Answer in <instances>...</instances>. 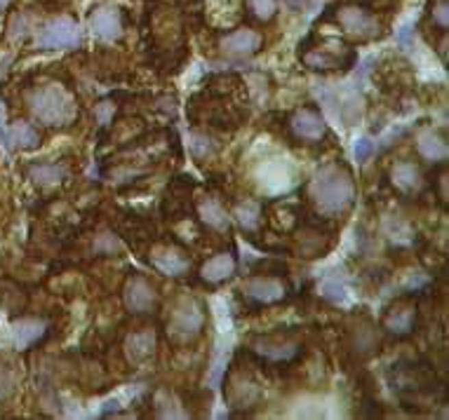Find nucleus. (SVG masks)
<instances>
[{
	"label": "nucleus",
	"instance_id": "1",
	"mask_svg": "<svg viewBox=\"0 0 449 420\" xmlns=\"http://www.w3.org/2000/svg\"><path fill=\"white\" fill-rule=\"evenodd\" d=\"M311 197L322 214H341L353 204L355 188L346 169L330 164L320 169L311 184Z\"/></svg>",
	"mask_w": 449,
	"mask_h": 420
},
{
	"label": "nucleus",
	"instance_id": "2",
	"mask_svg": "<svg viewBox=\"0 0 449 420\" xmlns=\"http://www.w3.org/2000/svg\"><path fill=\"white\" fill-rule=\"evenodd\" d=\"M29 106L36 118L47 127H64L75 115L73 97L62 85H47L36 90L29 97Z\"/></svg>",
	"mask_w": 449,
	"mask_h": 420
},
{
	"label": "nucleus",
	"instance_id": "3",
	"mask_svg": "<svg viewBox=\"0 0 449 420\" xmlns=\"http://www.w3.org/2000/svg\"><path fill=\"white\" fill-rule=\"evenodd\" d=\"M202 324H205V314L198 306L195 298H179L172 308V317H169V336L177 341H191L200 334Z\"/></svg>",
	"mask_w": 449,
	"mask_h": 420
},
{
	"label": "nucleus",
	"instance_id": "4",
	"mask_svg": "<svg viewBox=\"0 0 449 420\" xmlns=\"http://www.w3.org/2000/svg\"><path fill=\"white\" fill-rule=\"evenodd\" d=\"M38 45L43 49H73L80 45V29L69 16H54L38 33Z\"/></svg>",
	"mask_w": 449,
	"mask_h": 420
},
{
	"label": "nucleus",
	"instance_id": "5",
	"mask_svg": "<svg viewBox=\"0 0 449 420\" xmlns=\"http://www.w3.org/2000/svg\"><path fill=\"white\" fill-rule=\"evenodd\" d=\"M252 350L268 362H292L299 355V343L289 336H254L252 338Z\"/></svg>",
	"mask_w": 449,
	"mask_h": 420
},
{
	"label": "nucleus",
	"instance_id": "6",
	"mask_svg": "<svg viewBox=\"0 0 449 420\" xmlns=\"http://www.w3.org/2000/svg\"><path fill=\"white\" fill-rule=\"evenodd\" d=\"M289 294L287 284L278 277H252L245 284V296L252 298L259 306H273V303L284 301Z\"/></svg>",
	"mask_w": 449,
	"mask_h": 420
},
{
	"label": "nucleus",
	"instance_id": "7",
	"mask_svg": "<svg viewBox=\"0 0 449 420\" xmlns=\"http://www.w3.org/2000/svg\"><path fill=\"white\" fill-rule=\"evenodd\" d=\"M388 380H391L393 390L404 395V392H416V390H426L424 385H428V375L421 367L416 364H407V362H400L396 367L391 369L388 373Z\"/></svg>",
	"mask_w": 449,
	"mask_h": 420
},
{
	"label": "nucleus",
	"instance_id": "8",
	"mask_svg": "<svg viewBox=\"0 0 449 420\" xmlns=\"http://www.w3.org/2000/svg\"><path fill=\"white\" fill-rule=\"evenodd\" d=\"M337 101H339V120L346 127L358 125L360 118H363V97H360L358 87L339 85Z\"/></svg>",
	"mask_w": 449,
	"mask_h": 420
},
{
	"label": "nucleus",
	"instance_id": "9",
	"mask_svg": "<svg viewBox=\"0 0 449 420\" xmlns=\"http://www.w3.org/2000/svg\"><path fill=\"white\" fill-rule=\"evenodd\" d=\"M343 52L346 47L337 40H330L327 47H320V49H313L304 57V64L313 71H337L343 66Z\"/></svg>",
	"mask_w": 449,
	"mask_h": 420
},
{
	"label": "nucleus",
	"instance_id": "10",
	"mask_svg": "<svg viewBox=\"0 0 449 420\" xmlns=\"http://www.w3.org/2000/svg\"><path fill=\"white\" fill-rule=\"evenodd\" d=\"M292 132L299 136L301 141H320L325 136V123L322 118L311 108H299L297 113L292 115Z\"/></svg>",
	"mask_w": 449,
	"mask_h": 420
},
{
	"label": "nucleus",
	"instance_id": "11",
	"mask_svg": "<svg viewBox=\"0 0 449 420\" xmlns=\"http://www.w3.org/2000/svg\"><path fill=\"white\" fill-rule=\"evenodd\" d=\"M125 306L132 312H149L156 306V289L144 277H132L125 286Z\"/></svg>",
	"mask_w": 449,
	"mask_h": 420
},
{
	"label": "nucleus",
	"instance_id": "12",
	"mask_svg": "<svg viewBox=\"0 0 449 420\" xmlns=\"http://www.w3.org/2000/svg\"><path fill=\"white\" fill-rule=\"evenodd\" d=\"M151 263L167 277H182V275L189 273L186 256L179 249H172V247H156L151 254Z\"/></svg>",
	"mask_w": 449,
	"mask_h": 420
},
{
	"label": "nucleus",
	"instance_id": "13",
	"mask_svg": "<svg viewBox=\"0 0 449 420\" xmlns=\"http://www.w3.org/2000/svg\"><path fill=\"white\" fill-rule=\"evenodd\" d=\"M261 45V36L252 29H238L231 36H226L221 40V49L231 57H247L254 54Z\"/></svg>",
	"mask_w": 449,
	"mask_h": 420
},
{
	"label": "nucleus",
	"instance_id": "14",
	"mask_svg": "<svg viewBox=\"0 0 449 420\" xmlns=\"http://www.w3.org/2000/svg\"><path fill=\"white\" fill-rule=\"evenodd\" d=\"M339 21H341L346 33L355 38H369L376 31V21L360 8H343L339 12Z\"/></svg>",
	"mask_w": 449,
	"mask_h": 420
},
{
	"label": "nucleus",
	"instance_id": "15",
	"mask_svg": "<svg viewBox=\"0 0 449 420\" xmlns=\"http://www.w3.org/2000/svg\"><path fill=\"white\" fill-rule=\"evenodd\" d=\"M381 233L388 242H393L398 247H409L416 240L412 223L402 217H396V214H391V217L381 221Z\"/></svg>",
	"mask_w": 449,
	"mask_h": 420
},
{
	"label": "nucleus",
	"instance_id": "16",
	"mask_svg": "<svg viewBox=\"0 0 449 420\" xmlns=\"http://www.w3.org/2000/svg\"><path fill=\"white\" fill-rule=\"evenodd\" d=\"M43 334H45V322H40V319L24 317L12 324V338L19 350H26V347L38 343L43 338Z\"/></svg>",
	"mask_w": 449,
	"mask_h": 420
},
{
	"label": "nucleus",
	"instance_id": "17",
	"mask_svg": "<svg viewBox=\"0 0 449 420\" xmlns=\"http://www.w3.org/2000/svg\"><path fill=\"white\" fill-rule=\"evenodd\" d=\"M416 148L426 160H433V162H442L447 160V141L445 136L437 129H424L419 136H416Z\"/></svg>",
	"mask_w": 449,
	"mask_h": 420
},
{
	"label": "nucleus",
	"instance_id": "18",
	"mask_svg": "<svg viewBox=\"0 0 449 420\" xmlns=\"http://www.w3.org/2000/svg\"><path fill=\"white\" fill-rule=\"evenodd\" d=\"M92 31L104 40H116L123 33V21H120L116 10H97L92 14Z\"/></svg>",
	"mask_w": 449,
	"mask_h": 420
},
{
	"label": "nucleus",
	"instance_id": "19",
	"mask_svg": "<svg viewBox=\"0 0 449 420\" xmlns=\"http://www.w3.org/2000/svg\"><path fill=\"white\" fill-rule=\"evenodd\" d=\"M414 322H416V310L412 306H396L388 310L386 319H383V327L396 336H404L414 329Z\"/></svg>",
	"mask_w": 449,
	"mask_h": 420
},
{
	"label": "nucleus",
	"instance_id": "20",
	"mask_svg": "<svg viewBox=\"0 0 449 420\" xmlns=\"http://www.w3.org/2000/svg\"><path fill=\"white\" fill-rule=\"evenodd\" d=\"M235 270V258L231 254H217L215 258H210L205 265H202L200 275L205 282H212V284H219V282L228 280Z\"/></svg>",
	"mask_w": 449,
	"mask_h": 420
},
{
	"label": "nucleus",
	"instance_id": "21",
	"mask_svg": "<svg viewBox=\"0 0 449 420\" xmlns=\"http://www.w3.org/2000/svg\"><path fill=\"white\" fill-rule=\"evenodd\" d=\"M125 350H128V357L134 364L144 362L156 350V336H153V331H139V334L130 336L128 343H125Z\"/></svg>",
	"mask_w": 449,
	"mask_h": 420
},
{
	"label": "nucleus",
	"instance_id": "22",
	"mask_svg": "<svg viewBox=\"0 0 449 420\" xmlns=\"http://www.w3.org/2000/svg\"><path fill=\"white\" fill-rule=\"evenodd\" d=\"M8 143L10 148H36L40 143V134L34 129V125L17 120V123L10 125L8 132Z\"/></svg>",
	"mask_w": 449,
	"mask_h": 420
},
{
	"label": "nucleus",
	"instance_id": "23",
	"mask_svg": "<svg viewBox=\"0 0 449 420\" xmlns=\"http://www.w3.org/2000/svg\"><path fill=\"white\" fill-rule=\"evenodd\" d=\"M391 179L400 190L412 193L421 186V171L414 162H398L391 171Z\"/></svg>",
	"mask_w": 449,
	"mask_h": 420
},
{
	"label": "nucleus",
	"instance_id": "24",
	"mask_svg": "<svg viewBox=\"0 0 449 420\" xmlns=\"http://www.w3.org/2000/svg\"><path fill=\"white\" fill-rule=\"evenodd\" d=\"M198 214H200V219L210 225V228H215V230H226L228 228L226 209H223L217 200H212V197H205V200L198 204Z\"/></svg>",
	"mask_w": 449,
	"mask_h": 420
},
{
	"label": "nucleus",
	"instance_id": "25",
	"mask_svg": "<svg viewBox=\"0 0 449 420\" xmlns=\"http://www.w3.org/2000/svg\"><path fill=\"white\" fill-rule=\"evenodd\" d=\"M156 416L158 418H186V411L179 399L167 390H158L156 395Z\"/></svg>",
	"mask_w": 449,
	"mask_h": 420
},
{
	"label": "nucleus",
	"instance_id": "26",
	"mask_svg": "<svg viewBox=\"0 0 449 420\" xmlns=\"http://www.w3.org/2000/svg\"><path fill=\"white\" fill-rule=\"evenodd\" d=\"M29 176L38 186H54L64 179V167H59V164H31Z\"/></svg>",
	"mask_w": 449,
	"mask_h": 420
},
{
	"label": "nucleus",
	"instance_id": "27",
	"mask_svg": "<svg viewBox=\"0 0 449 420\" xmlns=\"http://www.w3.org/2000/svg\"><path fill=\"white\" fill-rule=\"evenodd\" d=\"M317 291H320L322 298L337 303V306H348V301H350L346 284H343L341 280H337V277H325L320 282V286H317Z\"/></svg>",
	"mask_w": 449,
	"mask_h": 420
},
{
	"label": "nucleus",
	"instance_id": "28",
	"mask_svg": "<svg viewBox=\"0 0 449 420\" xmlns=\"http://www.w3.org/2000/svg\"><path fill=\"white\" fill-rule=\"evenodd\" d=\"M259 214H261L259 204L252 202V200H243V202L235 204V219H238V223L247 230L256 228V223H259Z\"/></svg>",
	"mask_w": 449,
	"mask_h": 420
},
{
	"label": "nucleus",
	"instance_id": "29",
	"mask_svg": "<svg viewBox=\"0 0 449 420\" xmlns=\"http://www.w3.org/2000/svg\"><path fill=\"white\" fill-rule=\"evenodd\" d=\"M226 364H228V359H226V350H223L221 345L217 347V352H215V359H212V367H210V385H217L219 380H221V375H223V369H226Z\"/></svg>",
	"mask_w": 449,
	"mask_h": 420
},
{
	"label": "nucleus",
	"instance_id": "30",
	"mask_svg": "<svg viewBox=\"0 0 449 420\" xmlns=\"http://www.w3.org/2000/svg\"><path fill=\"white\" fill-rule=\"evenodd\" d=\"M355 347H358V352H363V355H369V352H374L376 334L372 329H358V334H355Z\"/></svg>",
	"mask_w": 449,
	"mask_h": 420
},
{
	"label": "nucleus",
	"instance_id": "31",
	"mask_svg": "<svg viewBox=\"0 0 449 420\" xmlns=\"http://www.w3.org/2000/svg\"><path fill=\"white\" fill-rule=\"evenodd\" d=\"M95 251H97V254H101V256H108V254H116V251H120V242L116 240V235H111V233H101V235H97V240H95Z\"/></svg>",
	"mask_w": 449,
	"mask_h": 420
},
{
	"label": "nucleus",
	"instance_id": "32",
	"mask_svg": "<svg viewBox=\"0 0 449 420\" xmlns=\"http://www.w3.org/2000/svg\"><path fill=\"white\" fill-rule=\"evenodd\" d=\"M247 3L259 19H271L276 14V0H247Z\"/></svg>",
	"mask_w": 449,
	"mask_h": 420
},
{
	"label": "nucleus",
	"instance_id": "33",
	"mask_svg": "<svg viewBox=\"0 0 449 420\" xmlns=\"http://www.w3.org/2000/svg\"><path fill=\"white\" fill-rule=\"evenodd\" d=\"M430 277L426 273H421V270H414V273L407 275V280H404L402 289L404 291H421L424 286H428Z\"/></svg>",
	"mask_w": 449,
	"mask_h": 420
},
{
	"label": "nucleus",
	"instance_id": "34",
	"mask_svg": "<svg viewBox=\"0 0 449 420\" xmlns=\"http://www.w3.org/2000/svg\"><path fill=\"white\" fill-rule=\"evenodd\" d=\"M374 151H376V143H372L369 136H363V139L355 141V151L353 153H355V160H358V162H367Z\"/></svg>",
	"mask_w": 449,
	"mask_h": 420
},
{
	"label": "nucleus",
	"instance_id": "35",
	"mask_svg": "<svg viewBox=\"0 0 449 420\" xmlns=\"http://www.w3.org/2000/svg\"><path fill=\"white\" fill-rule=\"evenodd\" d=\"M14 392V375L8 369H0V402L8 399Z\"/></svg>",
	"mask_w": 449,
	"mask_h": 420
},
{
	"label": "nucleus",
	"instance_id": "36",
	"mask_svg": "<svg viewBox=\"0 0 449 420\" xmlns=\"http://www.w3.org/2000/svg\"><path fill=\"white\" fill-rule=\"evenodd\" d=\"M435 16H437V24H440L442 29H447V0H442V3L437 5Z\"/></svg>",
	"mask_w": 449,
	"mask_h": 420
},
{
	"label": "nucleus",
	"instance_id": "37",
	"mask_svg": "<svg viewBox=\"0 0 449 420\" xmlns=\"http://www.w3.org/2000/svg\"><path fill=\"white\" fill-rule=\"evenodd\" d=\"M409 38H412V26H404V29H400V33H398L400 45H409Z\"/></svg>",
	"mask_w": 449,
	"mask_h": 420
},
{
	"label": "nucleus",
	"instance_id": "38",
	"mask_svg": "<svg viewBox=\"0 0 449 420\" xmlns=\"http://www.w3.org/2000/svg\"><path fill=\"white\" fill-rule=\"evenodd\" d=\"M97 115H99V123H106L108 115H111V106H108V103H101V106H97Z\"/></svg>",
	"mask_w": 449,
	"mask_h": 420
},
{
	"label": "nucleus",
	"instance_id": "39",
	"mask_svg": "<svg viewBox=\"0 0 449 420\" xmlns=\"http://www.w3.org/2000/svg\"><path fill=\"white\" fill-rule=\"evenodd\" d=\"M8 3H10V0H0V10H3V8H5V5H8Z\"/></svg>",
	"mask_w": 449,
	"mask_h": 420
}]
</instances>
